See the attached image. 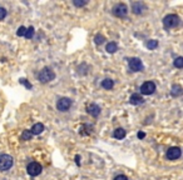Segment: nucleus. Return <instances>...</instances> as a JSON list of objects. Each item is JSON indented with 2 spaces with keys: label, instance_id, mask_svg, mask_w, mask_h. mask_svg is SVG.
Segmentation results:
<instances>
[{
  "label": "nucleus",
  "instance_id": "obj_13",
  "mask_svg": "<svg viewBox=\"0 0 183 180\" xmlns=\"http://www.w3.org/2000/svg\"><path fill=\"white\" fill-rule=\"evenodd\" d=\"M129 101H130V104H132V105H140L144 101V99L142 98L139 94H133V95L130 97Z\"/></svg>",
  "mask_w": 183,
  "mask_h": 180
},
{
  "label": "nucleus",
  "instance_id": "obj_22",
  "mask_svg": "<svg viewBox=\"0 0 183 180\" xmlns=\"http://www.w3.org/2000/svg\"><path fill=\"white\" fill-rule=\"evenodd\" d=\"M104 40H105V39H104V36H103V35H100V34H98V35H95V36H94V43H95V44H98V45H100Z\"/></svg>",
  "mask_w": 183,
  "mask_h": 180
},
{
  "label": "nucleus",
  "instance_id": "obj_23",
  "mask_svg": "<svg viewBox=\"0 0 183 180\" xmlns=\"http://www.w3.org/2000/svg\"><path fill=\"white\" fill-rule=\"evenodd\" d=\"M25 31H26V28H25V26H20V28L18 29V31H16V35H18V36H24V35H25Z\"/></svg>",
  "mask_w": 183,
  "mask_h": 180
},
{
  "label": "nucleus",
  "instance_id": "obj_16",
  "mask_svg": "<svg viewBox=\"0 0 183 180\" xmlns=\"http://www.w3.org/2000/svg\"><path fill=\"white\" fill-rule=\"evenodd\" d=\"M183 94V89L181 85H173V88H172V95L173 97H181V95Z\"/></svg>",
  "mask_w": 183,
  "mask_h": 180
},
{
  "label": "nucleus",
  "instance_id": "obj_7",
  "mask_svg": "<svg viewBox=\"0 0 183 180\" xmlns=\"http://www.w3.org/2000/svg\"><path fill=\"white\" fill-rule=\"evenodd\" d=\"M70 107H72V100L69 98H62L57 103V108L59 111H68Z\"/></svg>",
  "mask_w": 183,
  "mask_h": 180
},
{
  "label": "nucleus",
  "instance_id": "obj_26",
  "mask_svg": "<svg viewBox=\"0 0 183 180\" xmlns=\"http://www.w3.org/2000/svg\"><path fill=\"white\" fill-rule=\"evenodd\" d=\"M113 180H128V178H127L126 175H122V174H120V175H117Z\"/></svg>",
  "mask_w": 183,
  "mask_h": 180
},
{
  "label": "nucleus",
  "instance_id": "obj_8",
  "mask_svg": "<svg viewBox=\"0 0 183 180\" xmlns=\"http://www.w3.org/2000/svg\"><path fill=\"white\" fill-rule=\"evenodd\" d=\"M181 155H182V150L178 146L169 148V149L167 150V158L169 159V160H177V159L181 158Z\"/></svg>",
  "mask_w": 183,
  "mask_h": 180
},
{
  "label": "nucleus",
  "instance_id": "obj_21",
  "mask_svg": "<svg viewBox=\"0 0 183 180\" xmlns=\"http://www.w3.org/2000/svg\"><path fill=\"white\" fill-rule=\"evenodd\" d=\"M158 46V41L157 40H148L147 41V48L148 49H154Z\"/></svg>",
  "mask_w": 183,
  "mask_h": 180
},
{
  "label": "nucleus",
  "instance_id": "obj_10",
  "mask_svg": "<svg viewBox=\"0 0 183 180\" xmlns=\"http://www.w3.org/2000/svg\"><path fill=\"white\" fill-rule=\"evenodd\" d=\"M147 9L146 4L144 3H140V2H137V3H133L132 4V12H133L134 14H142L144 12V10Z\"/></svg>",
  "mask_w": 183,
  "mask_h": 180
},
{
  "label": "nucleus",
  "instance_id": "obj_27",
  "mask_svg": "<svg viewBox=\"0 0 183 180\" xmlns=\"http://www.w3.org/2000/svg\"><path fill=\"white\" fill-rule=\"evenodd\" d=\"M20 83H22V84H24V85H25L28 89H30V88H32V85H30L29 83H26V81H25V79H22V80H20Z\"/></svg>",
  "mask_w": 183,
  "mask_h": 180
},
{
  "label": "nucleus",
  "instance_id": "obj_11",
  "mask_svg": "<svg viewBox=\"0 0 183 180\" xmlns=\"http://www.w3.org/2000/svg\"><path fill=\"white\" fill-rule=\"evenodd\" d=\"M87 111H88L89 115H92V116H94V118H97V116L100 114V108L98 107L97 104H90V105H88Z\"/></svg>",
  "mask_w": 183,
  "mask_h": 180
},
{
  "label": "nucleus",
  "instance_id": "obj_17",
  "mask_svg": "<svg viewBox=\"0 0 183 180\" xmlns=\"http://www.w3.org/2000/svg\"><path fill=\"white\" fill-rule=\"evenodd\" d=\"M117 49H118V45H117L116 43H108V44H107V48H105V50H107L108 53H110V54L116 53Z\"/></svg>",
  "mask_w": 183,
  "mask_h": 180
},
{
  "label": "nucleus",
  "instance_id": "obj_19",
  "mask_svg": "<svg viewBox=\"0 0 183 180\" xmlns=\"http://www.w3.org/2000/svg\"><path fill=\"white\" fill-rule=\"evenodd\" d=\"M32 136H33L32 131H30V130H24L23 134H22V139L23 140H30V139H32Z\"/></svg>",
  "mask_w": 183,
  "mask_h": 180
},
{
  "label": "nucleus",
  "instance_id": "obj_3",
  "mask_svg": "<svg viewBox=\"0 0 183 180\" xmlns=\"http://www.w3.org/2000/svg\"><path fill=\"white\" fill-rule=\"evenodd\" d=\"M179 24V18L174 14H168L167 16H164L163 19V25L164 28L167 29H171V28H174Z\"/></svg>",
  "mask_w": 183,
  "mask_h": 180
},
{
  "label": "nucleus",
  "instance_id": "obj_20",
  "mask_svg": "<svg viewBox=\"0 0 183 180\" xmlns=\"http://www.w3.org/2000/svg\"><path fill=\"white\" fill-rule=\"evenodd\" d=\"M33 35H34V28L33 26H30V28H28L26 29V31H25V38L26 39H32L33 38Z\"/></svg>",
  "mask_w": 183,
  "mask_h": 180
},
{
  "label": "nucleus",
  "instance_id": "obj_5",
  "mask_svg": "<svg viewBox=\"0 0 183 180\" xmlns=\"http://www.w3.org/2000/svg\"><path fill=\"white\" fill-rule=\"evenodd\" d=\"M156 91V84L153 81H146L140 85V93L144 95H150Z\"/></svg>",
  "mask_w": 183,
  "mask_h": 180
},
{
  "label": "nucleus",
  "instance_id": "obj_15",
  "mask_svg": "<svg viewBox=\"0 0 183 180\" xmlns=\"http://www.w3.org/2000/svg\"><path fill=\"white\" fill-rule=\"evenodd\" d=\"M102 87H103L105 90H110L114 87V81L112 79H104L103 81H102Z\"/></svg>",
  "mask_w": 183,
  "mask_h": 180
},
{
  "label": "nucleus",
  "instance_id": "obj_24",
  "mask_svg": "<svg viewBox=\"0 0 183 180\" xmlns=\"http://www.w3.org/2000/svg\"><path fill=\"white\" fill-rule=\"evenodd\" d=\"M87 3H88V2H84V0H74V2H73V4H74L75 6H84Z\"/></svg>",
  "mask_w": 183,
  "mask_h": 180
},
{
  "label": "nucleus",
  "instance_id": "obj_9",
  "mask_svg": "<svg viewBox=\"0 0 183 180\" xmlns=\"http://www.w3.org/2000/svg\"><path fill=\"white\" fill-rule=\"evenodd\" d=\"M128 13V9H127V5L126 4H117L114 8H113V14L118 18H123L126 16Z\"/></svg>",
  "mask_w": 183,
  "mask_h": 180
},
{
  "label": "nucleus",
  "instance_id": "obj_2",
  "mask_svg": "<svg viewBox=\"0 0 183 180\" xmlns=\"http://www.w3.org/2000/svg\"><path fill=\"white\" fill-rule=\"evenodd\" d=\"M13 164H14V160H13V158L10 155H8V154H2V155H0V170H2V172L9 170V169L13 166Z\"/></svg>",
  "mask_w": 183,
  "mask_h": 180
},
{
  "label": "nucleus",
  "instance_id": "obj_1",
  "mask_svg": "<svg viewBox=\"0 0 183 180\" xmlns=\"http://www.w3.org/2000/svg\"><path fill=\"white\" fill-rule=\"evenodd\" d=\"M38 78H39V80L42 81V83H49V81L54 80L55 74H54V71L50 68H44V69L40 70Z\"/></svg>",
  "mask_w": 183,
  "mask_h": 180
},
{
  "label": "nucleus",
  "instance_id": "obj_6",
  "mask_svg": "<svg viewBox=\"0 0 183 180\" xmlns=\"http://www.w3.org/2000/svg\"><path fill=\"white\" fill-rule=\"evenodd\" d=\"M128 64L132 71H142L143 70V63L138 58H130L128 60Z\"/></svg>",
  "mask_w": 183,
  "mask_h": 180
},
{
  "label": "nucleus",
  "instance_id": "obj_18",
  "mask_svg": "<svg viewBox=\"0 0 183 180\" xmlns=\"http://www.w3.org/2000/svg\"><path fill=\"white\" fill-rule=\"evenodd\" d=\"M173 65H174L176 68H178V69H182V68H183V58H182V56L176 58L174 61H173Z\"/></svg>",
  "mask_w": 183,
  "mask_h": 180
},
{
  "label": "nucleus",
  "instance_id": "obj_14",
  "mask_svg": "<svg viewBox=\"0 0 183 180\" xmlns=\"http://www.w3.org/2000/svg\"><path fill=\"white\" fill-rule=\"evenodd\" d=\"M113 136L116 138V139H123V138L126 136V130L123 129V128H118V129H116L114 130V133H113Z\"/></svg>",
  "mask_w": 183,
  "mask_h": 180
},
{
  "label": "nucleus",
  "instance_id": "obj_25",
  "mask_svg": "<svg viewBox=\"0 0 183 180\" xmlns=\"http://www.w3.org/2000/svg\"><path fill=\"white\" fill-rule=\"evenodd\" d=\"M6 16V10L4 8H0V20H3Z\"/></svg>",
  "mask_w": 183,
  "mask_h": 180
},
{
  "label": "nucleus",
  "instance_id": "obj_12",
  "mask_svg": "<svg viewBox=\"0 0 183 180\" xmlns=\"http://www.w3.org/2000/svg\"><path fill=\"white\" fill-rule=\"evenodd\" d=\"M44 130V125L42 123H36L33 125V128L30 129V131H32L33 135H39V134H42Z\"/></svg>",
  "mask_w": 183,
  "mask_h": 180
},
{
  "label": "nucleus",
  "instance_id": "obj_28",
  "mask_svg": "<svg viewBox=\"0 0 183 180\" xmlns=\"http://www.w3.org/2000/svg\"><path fill=\"white\" fill-rule=\"evenodd\" d=\"M138 138H139V139H143V138H144V133H138Z\"/></svg>",
  "mask_w": 183,
  "mask_h": 180
},
{
  "label": "nucleus",
  "instance_id": "obj_4",
  "mask_svg": "<svg viewBox=\"0 0 183 180\" xmlns=\"http://www.w3.org/2000/svg\"><path fill=\"white\" fill-rule=\"evenodd\" d=\"M42 170H43L42 165H40L39 163H36V161L29 163V165L26 166V172L30 176H38L40 173H42Z\"/></svg>",
  "mask_w": 183,
  "mask_h": 180
}]
</instances>
